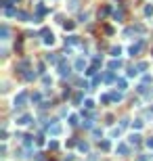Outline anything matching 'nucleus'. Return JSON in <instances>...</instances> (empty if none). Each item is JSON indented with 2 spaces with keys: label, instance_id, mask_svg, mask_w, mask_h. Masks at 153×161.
Masks as SVG:
<instances>
[{
  "label": "nucleus",
  "instance_id": "43",
  "mask_svg": "<svg viewBox=\"0 0 153 161\" xmlns=\"http://www.w3.org/2000/svg\"><path fill=\"white\" fill-rule=\"evenodd\" d=\"M25 138V147H32V136H23Z\"/></svg>",
  "mask_w": 153,
  "mask_h": 161
},
{
  "label": "nucleus",
  "instance_id": "17",
  "mask_svg": "<svg viewBox=\"0 0 153 161\" xmlns=\"http://www.w3.org/2000/svg\"><path fill=\"white\" fill-rule=\"evenodd\" d=\"M46 61H48V63H59L61 57H57L55 52H50V55H46Z\"/></svg>",
  "mask_w": 153,
  "mask_h": 161
},
{
  "label": "nucleus",
  "instance_id": "7",
  "mask_svg": "<svg viewBox=\"0 0 153 161\" xmlns=\"http://www.w3.org/2000/svg\"><path fill=\"white\" fill-rule=\"evenodd\" d=\"M130 144H134V147H139V144H141V134H136V132H134V134H130Z\"/></svg>",
  "mask_w": 153,
  "mask_h": 161
},
{
  "label": "nucleus",
  "instance_id": "27",
  "mask_svg": "<svg viewBox=\"0 0 153 161\" xmlns=\"http://www.w3.org/2000/svg\"><path fill=\"white\" fill-rule=\"evenodd\" d=\"M145 15H147V17L153 15V4H147V6H145Z\"/></svg>",
  "mask_w": 153,
  "mask_h": 161
},
{
  "label": "nucleus",
  "instance_id": "15",
  "mask_svg": "<svg viewBox=\"0 0 153 161\" xmlns=\"http://www.w3.org/2000/svg\"><path fill=\"white\" fill-rule=\"evenodd\" d=\"M113 19H116V21H122V19H124V11H122V9H116V11H113Z\"/></svg>",
  "mask_w": 153,
  "mask_h": 161
},
{
  "label": "nucleus",
  "instance_id": "36",
  "mask_svg": "<svg viewBox=\"0 0 153 161\" xmlns=\"http://www.w3.org/2000/svg\"><path fill=\"white\" fill-rule=\"evenodd\" d=\"M63 27H65V29H73V21H65L63 23Z\"/></svg>",
  "mask_w": 153,
  "mask_h": 161
},
{
  "label": "nucleus",
  "instance_id": "47",
  "mask_svg": "<svg viewBox=\"0 0 153 161\" xmlns=\"http://www.w3.org/2000/svg\"><path fill=\"white\" fill-rule=\"evenodd\" d=\"M63 161H73V157H71V155H67V157H63Z\"/></svg>",
  "mask_w": 153,
  "mask_h": 161
},
{
  "label": "nucleus",
  "instance_id": "14",
  "mask_svg": "<svg viewBox=\"0 0 153 161\" xmlns=\"http://www.w3.org/2000/svg\"><path fill=\"white\" fill-rule=\"evenodd\" d=\"M80 40H78V36H69V38H65V46L69 44V46H73V44H78Z\"/></svg>",
  "mask_w": 153,
  "mask_h": 161
},
{
  "label": "nucleus",
  "instance_id": "11",
  "mask_svg": "<svg viewBox=\"0 0 153 161\" xmlns=\"http://www.w3.org/2000/svg\"><path fill=\"white\" fill-rule=\"evenodd\" d=\"M44 44H46V46L55 44V36L50 34V32H46V34H44Z\"/></svg>",
  "mask_w": 153,
  "mask_h": 161
},
{
  "label": "nucleus",
  "instance_id": "10",
  "mask_svg": "<svg viewBox=\"0 0 153 161\" xmlns=\"http://www.w3.org/2000/svg\"><path fill=\"white\" fill-rule=\"evenodd\" d=\"M122 67V61H120L118 57L113 59V61H111V63H109V69H111V71H116V69H120Z\"/></svg>",
  "mask_w": 153,
  "mask_h": 161
},
{
  "label": "nucleus",
  "instance_id": "21",
  "mask_svg": "<svg viewBox=\"0 0 153 161\" xmlns=\"http://www.w3.org/2000/svg\"><path fill=\"white\" fill-rule=\"evenodd\" d=\"M116 86H118L120 90H126V86H128V84H126V80H122V78H120V80L116 82Z\"/></svg>",
  "mask_w": 153,
  "mask_h": 161
},
{
  "label": "nucleus",
  "instance_id": "30",
  "mask_svg": "<svg viewBox=\"0 0 153 161\" xmlns=\"http://www.w3.org/2000/svg\"><path fill=\"white\" fill-rule=\"evenodd\" d=\"M11 2H13V0H2V2H0V6H2V9H9V6H11Z\"/></svg>",
  "mask_w": 153,
  "mask_h": 161
},
{
  "label": "nucleus",
  "instance_id": "3",
  "mask_svg": "<svg viewBox=\"0 0 153 161\" xmlns=\"http://www.w3.org/2000/svg\"><path fill=\"white\" fill-rule=\"evenodd\" d=\"M61 132H63L61 124H50V126H48V134H50V136H59Z\"/></svg>",
  "mask_w": 153,
  "mask_h": 161
},
{
  "label": "nucleus",
  "instance_id": "34",
  "mask_svg": "<svg viewBox=\"0 0 153 161\" xmlns=\"http://www.w3.org/2000/svg\"><path fill=\"white\" fill-rule=\"evenodd\" d=\"M92 65H94V67H101V57H94L92 59Z\"/></svg>",
  "mask_w": 153,
  "mask_h": 161
},
{
  "label": "nucleus",
  "instance_id": "5",
  "mask_svg": "<svg viewBox=\"0 0 153 161\" xmlns=\"http://www.w3.org/2000/svg\"><path fill=\"white\" fill-rule=\"evenodd\" d=\"M116 153H118V155H128V153H130L128 144H124V142H120L118 147H116Z\"/></svg>",
  "mask_w": 153,
  "mask_h": 161
},
{
  "label": "nucleus",
  "instance_id": "9",
  "mask_svg": "<svg viewBox=\"0 0 153 161\" xmlns=\"http://www.w3.org/2000/svg\"><path fill=\"white\" fill-rule=\"evenodd\" d=\"M122 98H124V94H122V90H116V92H111V101H113V103H120Z\"/></svg>",
  "mask_w": 153,
  "mask_h": 161
},
{
  "label": "nucleus",
  "instance_id": "35",
  "mask_svg": "<svg viewBox=\"0 0 153 161\" xmlns=\"http://www.w3.org/2000/svg\"><path fill=\"white\" fill-rule=\"evenodd\" d=\"M84 107H86V109H92V107H94V103L90 101V98H88V101H84Z\"/></svg>",
  "mask_w": 153,
  "mask_h": 161
},
{
  "label": "nucleus",
  "instance_id": "23",
  "mask_svg": "<svg viewBox=\"0 0 153 161\" xmlns=\"http://www.w3.org/2000/svg\"><path fill=\"white\" fill-rule=\"evenodd\" d=\"M4 15H6V17H15V15H17V11L9 6V9H4Z\"/></svg>",
  "mask_w": 153,
  "mask_h": 161
},
{
  "label": "nucleus",
  "instance_id": "40",
  "mask_svg": "<svg viewBox=\"0 0 153 161\" xmlns=\"http://www.w3.org/2000/svg\"><path fill=\"white\" fill-rule=\"evenodd\" d=\"M92 126H94L92 119H86V121H84V128H92Z\"/></svg>",
  "mask_w": 153,
  "mask_h": 161
},
{
  "label": "nucleus",
  "instance_id": "44",
  "mask_svg": "<svg viewBox=\"0 0 153 161\" xmlns=\"http://www.w3.org/2000/svg\"><path fill=\"white\" fill-rule=\"evenodd\" d=\"M130 124V119H126V117H124V119H122V124H120V128H126Z\"/></svg>",
  "mask_w": 153,
  "mask_h": 161
},
{
  "label": "nucleus",
  "instance_id": "29",
  "mask_svg": "<svg viewBox=\"0 0 153 161\" xmlns=\"http://www.w3.org/2000/svg\"><path fill=\"white\" fill-rule=\"evenodd\" d=\"M136 73H139V69H136V67H128V75H130V78L136 75Z\"/></svg>",
  "mask_w": 153,
  "mask_h": 161
},
{
  "label": "nucleus",
  "instance_id": "6",
  "mask_svg": "<svg viewBox=\"0 0 153 161\" xmlns=\"http://www.w3.org/2000/svg\"><path fill=\"white\" fill-rule=\"evenodd\" d=\"M17 124H19V126H27V124H32V115H21V117L17 119Z\"/></svg>",
  "mask_w": 153,
  "mask_h": 161
},
{
  "label": "nucleus",
  "instance_id": "28",
  "mask_svg": "<svg viewBox=\"0 0 153 161\" xmlns=\"http://www.w3.org/2000/svg\"><path fill=\"white\" fill-rule=\"evenodd\" d=\"M69 126H78V115H69Z\"/></svg>",
  "mask_w": 153,
  "mask_h": 161
},
{
  "label": "nucleus",
  "instance_id": "13",
  "mask_svg": "<svg viewBox=\"0 0 153 161\" xmlns=\"http://www.w3.org/2000/svg\"><path fill=\"white\" fill-rule=\"evenodd\" d=\"M15 17H17V19H21V21H29V19H32V17H29L27 13H23V11H17Z\"/></svg>",
  "mask_w": 153,
  "mask_h": 161
},
{
  "label": "nucleus",
  "instance_id": "4",
  "mask_svg": "<svg viewBox=\"0 0 153 161\" xmlns=\"http://www.w3.org/2000/svg\"><path fill=\"white\" fill-rule=\"evenodd\" d=\"M143 44H145L143 40H139L136 44H132V46H130V55H132V57H134V55H139V52L143 50Z\"/></svg>",
  "mask_w": 153,
  "mask_h": 161
},
{
  "label": "nucleus",
  "instance_id": "25",
  "mask_svg": "<svg viewBox=\"0 0 153 161\" xmlns=\"http://www.w3.org/2000/svg\"><path fill=\"white\" fill-rule=\"evenodd\" d=\"M107 13H109V6H103V9L99 11V19H103V17H105Z\"/></svg>",
  "mask_w": 153,
  "mask_h": 161
},
{
  "label": "nucleus",
  "instance_id": "26",
  "mask_svg": "<svg viewBox=\"0 0 153 161\" xmlns=\"http://www.w3.org/2000/svg\"><path fill=\"white\" fill-rule=\"evenodd\" d=\"M78 149L82 151V153H88V144L86 142H78Z\"/></svg>",
  "mask_w": 153,
  "mask_h": 161
},
{
  "label": "nucleus",
  "instance_id": "46",
  "mask_svg": "<svg viewBox=\"0 0 153 161\" xmlns=\"http://www.w3.org/2000/svg\"><path fill=\"white\" fill-rule=\"evenodd\" d=\"M38 73H44V63H38Z\"/></svg>",
  "mask_w": 153,
  "mask_h": 161
},
{
  "label": "nucleus",
  "instance_id": "39",
  "mask_svg": "<svg viewBox=\"0 0 153 161\" xmlns=\"http://www.w3.org/2000/svg\"><path fill=\"white\" fill-rule=\"evenodd\" d=\"M42 82H44V86H50V84H53V80H50L48 75H44V78H42Z\"/></svg>",
  "mask_w": 153,
  "mask_h": 161
},
{
  "label": "nucleus",
  "instance_id": "12",
  "mask_svg": "<svg viewBox=\"0 0 153 161\" xmlns=\"http://www.w3.org/2000/svg\"><path fill=\"white\" fill-rule=\"evenodd\" d=\"M73 67L78 69V71H84V67H86V61H84V59H78V61L73 63Z\"/></svg>",
  "mask_w": 153,
  "mask_h": 161
},
{
  "label": "nucleus",
  "instance_id": "19",
  "mask_svg": "<svg viewBox=\"0 0 153 161\" xmlns=\"http://www.w3.org/2000/svg\"><path fill=\"white\" fill-rule=\"evenodd\" d=\"M36 11H38V15H46L48 9L44 6V4H38V6H36Z\"/></svg>",
  "mask_w": 153,
  "mask_h": 161
},
{
  "label": "nucleus",
  "instance_id": "22",
  "mask_svg": "<svg viewBox=\"0 0 153 161\" xmlns=\"http://www.w3.org/2000/svg\"><path fill=\"white\" fill-rule=\"evenodd\" d=\"M101 149L109 151V149H111V142H109V140H101Z\"/></svg>",
  "mask_w": 153,
  "mask_h": 161
},
{
  "label": "nucleus",
  "instance_id": "1",
  "mask_svg": "<svg viewBox=\"0 0 153 161\" xmlns=\"http://www.w3.org/2000/svg\"><path fill=\"white\" fill-rule=\"evenodd\" d=\"M27 92H19L17 96H15V111H19V109H23L25 107V103H27Z\"/></svg>",
  "mask_w": 153,
  "mask_h": 161
},
{
  "label": "nucleus",
  "instance_id": "33",
  "mask_svg": "<svg viewBox=\"0 0 153 161\" xmlns=\"http://www.w3.org/2000/svg\"><path fill=\"white\" fill-rule=\"evenodd\" d=\"M109 101H111V94H103L101 96V103H109Z\"/></svg>",
  "mask_w": 153,
  "mask_h": 161
},
{
  "label": "nucleus",
  "instance_id": "38",
  "mask_svg": "<svg viewBox=\"0 0 153 161\" xmlns=\"http://www.w3.org/2000/svg\"><path fill=\"white\" fill-rule=\"evenodd\" d=\"M136 69H139V73H141V71H145V69H147V63H139V65H136Z\"/></svg>",
  "mask_w": 153,
  "mask_h": 161
},
{
  "label": "nucleus",
  "instance_id": "20",
  "mask_svg": "<svg viewBox=\"0 0 153 161\" xmlns=\"http://www.w3.org/2000/svg\"><path fill=\"white\" fill-rule=\"evenodd\" d=\"M103 80H105L107 84H111V82L116 80V75H113V73H111V71H109V73H105V75H103Z\"/></svg>",
  "mask_w": 153,
  "mask_h": 161
},
{
  "label": "nucleus",
  "instance_id": "37",
  "mask_svg": "<svg viewBox=\"0 0 153 161\" xmlns=\"http://www.w3.org/2000/svg\"><path fill=\"white\" fill-rule=\"evenodd\" d=\"M134 128L141 130V128H143V119H134Z\"/></svg>",
  "mask_w": 153,
  "mask_h": 161
},
{
  "label": "nucleus",
  "instance_id": "2",
  "mask_svg": "<svg viewBox=\"0 0 153 161\" xmlns=\"http://www.w3.org/2000/svg\"><path fill=\"white\" fill-rule=\"evenodd\" d=\"M57 65H59V75L61 78H67V75H69V65L65 63V59L61 57V61L57 63Z\"/></svg>",
  "mask_w": 153,
  "mask_h": 161
},
{
  "label": "nucleus",
  "instance_id": "45",
  "mask_svg": "<svg viewBox=\"0 0 153 161\" xmlns=\"http://www.w3.org/2000/svg\"><path fill=\"white\" fill-rule=\"evenodd\" d=\"M48 149L55 151V149H57V142H55V140H50V142H48Z\"/></svg>",
  "mask_w": 153,
  "mask_h": 161
},
{
  "label": "nucleus",
  "instance_id": "16",
  "mask_svg": "<svg viewBox=\"0 0 153 161\" xmlns=\"http://www.w3.org/2000/svg\"><path fill=\"white\" fill-rule=\"evenodd\" d=\"M27 67H29V61H21V63H17V67L15 69H17V71H25Z\"/></svg>",
  "mask_w": 153,
  "mask_h": 161
},
{
  "label": "nucleus",
  "instance_id": "41",
  "mask_svg": "<svg viewBox=\"0 0 153 161\" xmlns=\"http://www.w3.org/2000/svg\"><path fill=\"white\" fill-rule=\"evenodd\" d=\"M34 157H36V161H44V155L42 153H34Z\"/></svg>",
  "mask_w": 153,
  "mask_h": 161
},
{
  "label": "nucleus",
  "instance_id": "42",
  "mask_svg": "<svg viewBox=\"0 0 153 161\" xmlns=\"http://www.w3.org/2000/svg\"><path fill=\"white\" fill-rule=\"evenodd\" d=\"M145 144H147L149 149H153V136H151V138H147V140H145Z\"/></svg>",
  "mask_w": 153,
  "mask_h": 161
},
{
  "label": "nucleus",
  "instance_id": "18",
  "mask_svg": "<svg viewBox=\"0 0 153 161\" xmlns=\"http://www.w3.org/2000/svg\"><path fill=\"white\" fill-rule=\"evenodd\" d=\"M0 38H2V40H9V27H6V25H2V29H0Z\"/></svg>",
  "mask_w": 153,
  "mask_h": 161
},
{
  "label": "nucleus",
  "instance_id": "31",
  "mask_svg": "<svg viewBox=\"0 0 153 161\" xmlns=\"http://www.w3.org/2000/svg\"><path fill=\"white\" fill-rule=\"evenodd\" d=\"M36 78V71H27V73H25V80H34Z\"/></svg>",
  "mask_w": 153,
  "mask_h": 161
},
{
  "label": "nucleus",
  "instance_id": "24",
  "mask_svg": "<svg viewBox=\"0 0 153 161\" xmlns=\"http://www.w3.org/2000/svg\"><path fill=\"white\" fill-rule=\"evenodd\" d=\"M111 55H113V57H120V55H122V48H120V46H113V48H111Z\"/></svg>",
  "mask_w": 153,
  "mask_h": 161
},
{
  "label": "nucleus",
  "instance_id": "32",
  "mask_svg": "<svg viewBox=\"0 0 153 161\" xmlns=\"http://www.w3.org/2000/svg\"><path fill=\"white\" fill-rule=\"evenodd\" d=\"M40 101H42V96H40V94H38V92H36L34 96H32V103H40Z\"/></svg>",
  "mask_w": 153,
  "mask_h": 161
},
{
  "label": "nucleus",
  "instance_id": "48",
  "mask_svg": "<svg viewBox=\"0 0 153 161\" xmlns=\"http://www.w3.org/2000/svg\"><path fill=\"white\" fill-rule=\"evenodd\" d=\"M13 2H21V0H13Z\"/></svg>",
  "mask_w": 153,
  "mask_h": 161
},
{
  "label": "nucleus",
  "instance_id": "8",
  "mask_svg": "<svg viewBox=\"0 0 153 161\" xmlns=\"http://www.w3.org/2000/svg\"><path fill=\"white\" fill-rule=\"evenodd\" d=\"M82 101H84V92H76L73 98H71V103H73V105H80Z\"/></svg>",
  "mask_w": 153,
  "mask_h": 161
}]
</instances>
